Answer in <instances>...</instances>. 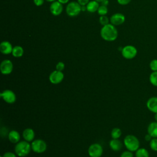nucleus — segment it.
<instances>
[{
    "label": "nucleus",
    "mask_w": 157,
    "mask_h": 157,
    "mask_svg": "<svg viewBox=\"0 0 157 157\" xmlns=\"http://www.w3.org/2000/svg\"><path fill=\"white\" fill-rule=\"evenodd\" d=\"M100 34L101 37L105 41L112 42L117 39L118 37V31L115 26L112 24H107L102 26L101 29Z\"/></svg>",
    "instance_id": "nucleus-1"
},
{
    "label": "nucleus",
    "mask_w": 157,
    "mask_h": 157,
    "mask_svg": "<svg viewBox=\"0 0 157 157\" xmlns=\"http://www.w3.org/2000/svg\"><path fill=\"white\" fill-rule=\"evenodd\" d=\"M31 150V145L29 142L22 140L16 144L15 146V154L20 157H25L29 155Z\"/></svg>",
    "instance_id": "nucleus-2"
},
{
    "label": "nucleus",
    "mask_w": 157,
    "mask_h": 157,
    "mask_svg": "<svg viewBox=\"0 0 157 157\" xmlns=\"http://www.w3.org/2000/svg\"><path fill=\"white\" fill-rule=\"evenodd\" d=\"M123 143L127 150L132 152L140 148L139 140L136 136L132 134L127 135L124 139Z\"/></svg>",
    "instance_id": "nucleus-3"
},
{
    "label": "nucleus",
    "mask_w": 157,
    "mask_h": 157,
    "mask_svg": "<svg viewBox=\"0 0 157 157\" xmlns=\"http://www.w3.org/2000/svg\"><path fill=\"white\" fill-rule=\"evenodd\" d=\"M82 6L78 2L72 1L67 4L66 7V12L69 17H74L78 15L82 11Z\"/></svg>",
    "instance_id": "nucleus-4"
},
{
    "label": "nucleus",
    "mask_w": 157,
    "mask_h": 157,
    "mask_svg": "<svg viewBox=\"0 0 157 157\" xmlns=\"http://www.w3.org/2000/svg\"><path fill=\"white\" fill-rule=\"evenodd\" d=\"M137 54V48L131 45H128L123 47L121 50L122 56L128 59H131L136 56Z\"/></svg>",
    "instance_id": "nucleus-5"
},
{
    "label": "nucleus",
    "mask_w": 157,
    "mask_h": 157,
    "mask_svg": "<svg viewBox=\"0 0 157 157\" xmlns=\"http://www.w3.org/2000/svg\"><path fill=\"white\" fill-rule=\"evenodd\" d=\"M31 150L37 153H42L47 149V144L42 139L34 140L31 144Z\"/></svg>",
    "instance_id": "nucleus-6"
},
{
    "label": "nucleus",
    "mask_w": 157,
    "mask_h": 157,
    "mask_svg": "<svg viewBox=\"0 0 157 157\" xmlns=\"http://www.w3.org/2000/svg\"><path fill=\"white\" fill-rule=\"evenodd\" d=\"M88 152L90 157H101L103 153V149L100 144L95 143L89 147Z\"/></svg>",
    "instance_id": "nucleus-7"
},
{
    "label": "nucleus",
    "mask_w": 157,
    "mask_h": 157,
    "mask_svg": "<svg viewBox=\"0 0 157 157\" xmlns=\"http://www.w3.org/2000/svg\"><path fill=\"white\" fill-rule=\"evenodd\" d=\"M1 98L8 104H13L16 101V94L10 90H5L0 94Z\"/></svg>",
    "instance_id": "nucleus-8"
},
{
    "label": "nucleus",
    "mask_w": 157,
    "mask_h": 157,
    "mask_svg": "<svg viewBox=\"0 0 157 157\" xmlns=\"http://www.w3.org/2000/svg\"><path fill=\"white\" fill-rule=\"evenodd\" d=\"M13 63L9 59H4L0 64V70L2 74L8 75L13 71Z\"/></svg>",
    "instance_id": "nucleus-9"
},
{
    "label": "nucleus",
    "mask_w": 157,
    "mask_h": 157,
    "mask_svg": "<svg viewBox=\"0 0 157 157\" xmlns=\"http://www.w3.org/2000/svg\"><path fill=\"white\" fill-rule=\"evenodd\" d=\"M64 78V74L62 71L55 70L49 75V80L53 84H58L61 83Z\"/></svg>",
    "instance_id": "nucleus-10"
},
{
    "label": "nucleus",
    "mask_w": 157,
    "mask_h": 157,
    "mask_svg": "<svg viewBox=\"0 0 157 157\" xmlns=\"http://www.w3.org/2000/svg\"><path fill=\"white\" fill-rule=\"evenodd\" d=\"M63 10V6L61 3L58 1H55L52 2L50 6V11L54 16L59 15Z\"/></svg>",
    "instance_id": "nucleus-11"
},
{
    "label": "nucleus",
    "mask_w": 157,
    "mask_h": 157,
    "mask_svg": "<svg viewBox=\"0 0 157 157\" xmlns=\"http://www.w3.org/2000/svg\"><path fill=\"white\" fill-rule=\"evenodd\" d=\"M125 21V17L123 13H116L112 15L110 18L111 24L114 26H118L123 24Z\"/></svg>",
    "instance_id": "nucleus-12"
},
{
    "label": "nucleus",
    "mask_w": 157,
    "mask_h": 157,
    "mask_svg": "<svg viewBox=\"0 0 157 157\" xmlns=\"http://www.w3.org/2000/svg\"><path fill=\"white\" fill-rule=\"evenodd\" d=\"M146 105L148 110L153 113H157V96L150 98L147 101Z\"/></svg>",
    "instance_id": "nucleus-13"
},
{
    "label": "nucleus",
    "mask_w": 157,
    "mask_h": 157,
    "mask_svg": "<svg viewBox=\"0 0 157 157\" xmlns=\"http://www.w3.org/2000/svg\"><path fill=\"white\" fill-rule=\"evenodd\" d=\"M13 47L10 42L9 41H2L0 44V52L4 55H9L12 53Z\"/></svg>",
    "instance_id": "nucleus-14"
},
{
    "label": "nucleus",
    "mask_w": 157,
    "mask_h": 157,
    "mask_svg": "<svg viewBox=\"0 0 157 157\" xmlns=\"http://www.w3.org/2000/svg\"><path fill=\"white\" fill-rule=\"evenodd\" d=\"M22 135L25 140L29 142H33L35 137V133L34 130L29 128L24 129V131H23Z\"/></svg>",
    "instance_id": "nucleus-15"
},
{
    "label": "nucleus",
    "mask_w": 157,
    "mask_h": 157,
    "mask_svg": "<svg viewBox=\"0 0 157 157\" xmlns=\"http://www.w3.org/2000/svg\"><path fill=\"white\" fill-rule=\"evenodd\" d=\"M147 133L153 138H157V121H152L148 124L147 127Z\"/></svg>",
    "instance_id": "nucleus-16"
},
{
    "label": "nucleus",
    "mask_w": 157,
    "mask_h": 157,
    "mask_svg": "<svg viewBox=\"0 0 157 157\" xmlns=\"http://www.w3.org/2000/svg\"><path fill=\"white\" fill-rule=\"evenodd\" d=\"M109 146L113 151H117L121 149L123 144L118 139H112L109 142Z\"/></svg>",
    "instance_id": "nucleus-17"
},
{
    "label": "nucleus",
    "mask_w": 157,
    "mask_h": 157,
    "mask_svg": "<svg viewBox=\"0 0 157 157\" xmlns=\"http://www.w3.org/2000/svg\"><path fill=\"white\" fill-rule=\"evenodd\" d=\"M8 138L10 142L13 144H17L20 142V135L19 132L15 130L10 131L8 134Z\"/></svg>",
    "instance_id": "nucleus-18"
},
{
    "label": "nucleus",
    "mask_w": 157,
    "mask_h": 157,
    "mask_svg": "<svg viewBox=\"0 0 157 157\" xmlns=\"http://www.w3.org/2000/svg\"><path fill=\"white\" fill-rule=\"evenodd\" d=\"M86 10L90 13H93L95 12H97L98 10V8L99 7V2L95 0L90 1L86 4Z\"/></svg>",
    "instance_id": "nucleus-19"
},
{
    "label": "nucleus",
    "mask_w": 157,
    "mask_h": 157,
    "mask_svg": "<svg viewBox=\"0 0 157 157\" xmlns=\"http://www.w3.org/2000/svg\"><path fill=\"white\" fill-rule=\"evenodd\" d=\"M24 50L22 47L20 45H16L13 47L12 54L13 56L15 58H20L23 55Z\"/></svg>",
    "instance_id": "nucleus-20"
},
{
    "label": "nucleus",
    "mask_w": 157,
    "mask_h": 157,
    "mask_svg": "<svg viewBox=\"0 0 157 157\" xmlns=\"http://www.w3.org/2000/svg\"><path fill=\"white\" fill-rule=\"evenodd\" d=\"M136 157H150L148 151L145 148H139L136 151Z\"/></svg>",
    "instance_id": "nucleus-21"
},
{
    "label": "nucleus",
    "mask_w": 157,
    "mask_h": 157,
    "mask_svg": "<svg viewBox=\"0 0 157 157\" xmlns=\"http://www.w3.org/2000/svg\"><path fill=\"white\" fill-rule=\"evenodd\" d=\"M149 81L153 86L157 87V71H152L149 76Z\"/></svg>",
    "instance_id": "nucleus-22"
},
{
    "label": "nucleus",
    "mask_w": 157,
    "mask_h": 157,
    "mask_svg": "<svg viewBox=\"0 0 157 157\" xmlns=\"http://www.w3.org/2000/svg\"><path fill=\"white\" fill-rule=\"evenodd\" d=\"M121 136V131L118 128L112 129L111 131V137L112 139H118Z\"/></svg>",
    "instance_id": "nucleus-23"
},
{
    "label": "nucleus",
    "mask_w": 157,
    "mask_h": 157,
    "mask_svg": "<svg viewBox=\"0 0 157 157\" xmlns=\"http://www.w3.org/2000/svg\"><path fill=\"white\" fill-rule=\"evenodd\" d=\"M97 12H98V14H99L100 16L105 15L107 13V12H108L107 7L105 6H104V5L99 6V7L98 10Z\"/></svg>",
    "instance_id": "nucleus-24"
},
{
    "label": "nucleus",
    "mask_w": 157,
    "mask_h": 157,
    "mask_svg": "<svg viewBox=\"0 0 157 157\" xmlns=\"http://www.w3.org/2000/svg\"><path fill=\"white\" fill-rule=\"evenodd\" d=\"M150 144V148L154 151H157V138L153 137L152 139L149 142Z\"/></svg>",
    "instance_id": "nucleus-25"
},
{
    "label": "nucleus",
    "mask_w": 157,
    "mask_h": 157,
    "mask_svg": "<svg viewBox=\"0 0 157 157\" xmlns=\"http://www.w3.org/2000/svg\"><path fill=\"white\" fill-rule=\"evenodd\" d=\"M99 20L101 25H102V26H104L109 24L110 19H109V18L106 15H102V16H100Z\"/></svg>",
    "instance_id": "nucleus-26"
},
{
    "label": "nucleus",
    "mask_w": 157,
    "mask_h": 157,
    "mask_svg": "<svg viewBox=\"0 0 157 157\" xmlns=\"http://www.w3.org/2000/svg\"><path fill=\"white\" fill-rule=\"evenodd\" d=\"M149 67L152 71H157V59H152L150 63Z\"/></svg>",
    "instance_id": "nucleus-27"
},
{
    "label": "nucleus",
    "mask_w": 157,
    "mask_h": 157,
    "mask_svg": "<svg viewBox=\"0 0 157 157\" xmlns=\"http://www.w3.org/2000/svg\"><path fill=\"white\" fill-rule=\"evenodd\" d=\"M65 67V64L63 62L59 61L56 65V70L59 71H63Z\"/></svg>",
    "instance_id": "nucleus-28"
},
{
    "label": "nucleus",
    "mask_w": 157,
    "mask_h": 157,
    "mask_svg": "<svg viewBox=\"0 0 157 157\" xmlns=\"http://www.w3.org/2000/svg\"><path fill=\"white\" fill-rule=\"evenodd\" d=\"M120 157H134V155L132 153V151H131L129 150H126L123 151L121 154Z\"/></svg>",
    "instance_id": "nucleus-29"
},
{
    "label": "nucleus",
    "mask_w": 157,
    "mask_h": 157,
    "mask_svg": "<svg viewBox=\"0 0 157 157\" xmlns=\"http://www.w3.org/2000/svg\"><path fill=\"white\" fill-rule=\"evenodd\" d=\"M0 157H17V156L15 155V153L10 151L6 152L3 155L1 156Z\"/></svg>",
    "instance_id": "nucleus-30"
},
{
    "label": "nucleus",
    "mask_w": 157,
    "mask_h": 157,
    "mask_svg": "<svg viewBox=\"0 0 157 157\" xmlns=\"http://www.w3.org/2000/svg\"><path fill=\"white\" fill-rule=\"evenodd\" d=\"M131 0H117V2L120 5H127L131 2Z\"/></svg>",
    "instance_id": "nucleus-31"
},
{
    "label": "nucleus",
    "mask_w": 157,
    "mask_h": 157,
    "mask_svg": "<svg viewBox=\"0 0 157 157\" xmlns=\"http://www.w3.org/2000/svg\"><path fill=\"white\" fill-rule=\"evenodd\" d=\"M44 1L45 0H33V2L36 6H41L44 4Z\"/></svg>",
    "instance_id": "nucleus-32"
},
{
    "label": "nucleus",
    "mask_w": 157,
    "mask_h": 157,
    "mask_svg": "<svg viewBox=\"0 0 157 157\" xmlns=\"http://www.w3.org/2000/svg\"><path fill=\"white\" fill-rule=\"evenodd\" d=\"M77 2L81 6H86V4L90 2V0H77Z\"/></svg>",
    "instance_id": "nucleus-33"
},
{
    "label": "nucleus",
    "mask_w": 157,
    "mask_h": 157,
    "mask_svg": "<svg viewBox=\"0 0 157 157\" xmlns=\"http://www.w3.org/2000/svg\"><path fill=\"white\" fill-rule=\"evenodd\" d=\"M152 137L149 134H147L145 136V140L146 141H148V142H150L151 139H152Z\"/></svg>",
    "instance_id": "nucleus-34"
},
{
    "label": "nucleus",
    "mask_w": 157,
    "mask_h": 157,
    "mask_svg": "<svg viewBox=\"0 0 157 157\" xmlns=\"http://www.w3.org/2000/svg\"><path fill=\"white\" fill-rule=\"evenodd\" d=\"M58 1H59L60 3H61L62 4H67L69 0H57Z\"/></svg>",
    "instance_id": "nucleus-35"
},
{
    "label": "nucleus",
    "mask_w": 157,
    "mask_h": 157,
    "mask_svg": "<svg viewBox=\"0 0 157 157\" xmlns=\"http://www.w3.org/2000/svg\"><path fill=\"white\" fill-rule=\"evenodd\" d=\"M101 3H102L101 5H104V6H107L108 5V4H109V1H108V0H104L103 1L101 2Z\"/></svg>",
    "instance_id": "nucleus-36"
},
{
    "label": "nucleus",
    "mask_w": 157,
    "mask_h": 157,
    "mask_svg": "<svg viewBox=\"0 0 157 157\" xmlns=\"http://www.w3.org/2000/svg\"><path fill=\"white\" fill-rule=\"evenodd\" d=\"M82 11H85L86 10V6H82Z\"/></svg>",
    "instance_id": "nucleus-37"
},
{
    "label": "nucleus",
    "mask_w": 157,
    "mask_h": 157,
    "mask_svg": "<svg viewBox=\"0 0 157 157\" xmlns=\"http://www.w3.org/2000/svg\"><path fill=\"white\" fill-rule=\"evenodd\" d=\"M154 118H155V120L156 121H157V113H155Z\"/></svg>",
    "instance_id": "nucleus-38"
},
{
    "label": "nucleus",
    "mask_w": 157,
    "mask_h": 157,
    "mask_svg": "<svg viewBox=\"0 0 157 157\" xmlns=\"http://www.w3.org/2000/svg\"><path fill=\"white\" fill-rule=\"evenodd\" d=\"M46 1H47V2H53V1H55L56 0H45Z\"/></svg>",
    "instance_id": "nucleus-39"
},
{
    "label": "nucleus",
    "mask_w": 157,
    "mask_h": 157,
    "mask_svg": "<svg viewBox=\"0 0 157 157\" xmlns=\"http://www.w3.org/2000/svg\"><path fill=\"white\" fill-rule=\"evenodd\" d=\"M95 1H98V2H101L102 1H103L104 0H95Z\"/></svg>",
    "instance_id": "nucleus-40"
}]
</instances>
